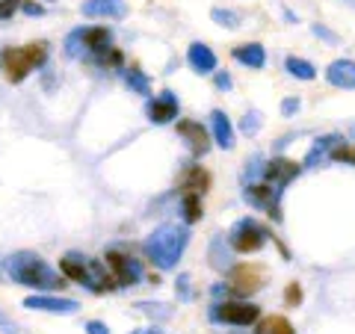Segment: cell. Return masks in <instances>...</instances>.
<instances>
[{
  "mask_svg": "<svg viewBox=\"0 0 355 334\" xmlns=\"http://www.w3.org/2000/svg\"><path fill=\"white\" fill-rule=\"evenodd\" d=\"M187 246H190V228L169 222V225H160L148 234L142 243V252L157 270H175Z\"/></svg>",
  "mask_w": 355,
  "mask_h": 334,
  "instance_id": "6da1fadb",
  "label": "cell"
},
{
  "mask_svg": "<svg viewBox=\"0 0 355 334\" xmlns=\"http://www.w3.org/2000/svg\"><path fill=\"white\" fill-rule=\"evenodd\" d=\"M6 270L12 275V281L30 290H57L65 287V278L60 272H53L36 252H15L6 258Z\"/></svg>",
  "mask_w": 355,
  "mask_h": 334,
  "instance_id": "7a4b0ae2",
  "label": "cell"
},
{
  "mask_svg": "<svg viewBox=\"0 0 355 334\" xmlns=\"http://www.w3.org/2000/svg\"><path fill=\"white\" fill-rule=\"evenodd\" d=\"M266 237H270V231H266L258 219L246 216V219L234 222V228L228 231V246L240 254H254L266 246Z\"/></svg>",
  "mask_w": 355,
  "mask_h": 334,
  "instance_id": "3957f363",
  "label": "cell"
},
{
  "mask_svg": "<svg viewBox=\"0 0 355 334\" xmlns=\"http://www.w3.org/2000/svg\"><path fill=\"white\" fill-rule=\"evenodd\" d=\"M104 261H107V270H110V275L116 278L119 287H133L142 278V263L133 258L128 249H121V246L107 249Z\"/></svg>",
  "mask_w": 355,
  "mask_h": 334,
  "instance_id": "277c9868",
  "label": "cell"
},
{
  "mask_svg": "<svg viewBox=\"0 0 355 334\" xmlns=\"http://www.w3.org/2000/svg\"><path fill=\"white\" fill-rule=\"evenodd\" d=\"M210 319L228 326H252L261 319V308L252 302H216L210 308Z\"/></svg>",
  "mask_w": 355,
  "mask_h": 334,
  "instance_id": "5b68a950",
  "label": "cell"
},
{
  "mask_svg": "<svg viewBox=\"0 0 355 334\" xmlns=\"http://www.w3.org/2000/svg\"><path fill=\"white\" fill-rule=\"evenodd\" d=\"M243 198L252 204V207H261L266 210L275 222H282V207H279V198H282V189L279 186H266V184H249L246 193H243Z\"/></svg>",
  "mask_w": 355,
  "mask_h": 334,
  "instance_id": "8992f818",
  "label": "cell"
},
{
  "mask_svg": "<svg viewBox=\"0 0 355 334\" xmlns=\"http://www.w3.org/2000/svg\"><path fill=\"white\" fill-rule=\"evenodd\" d=\"M146 116H148L151 125H169V121H175L178 118V98H175V92L166 89V92L148 98Z\"/></svg>",
  "mask_w": 355,
  "mask_h": 334,
  "instance_id": "52a82bcc",
  "label": "cell"
},
{
  "mask_svg": "<svg viewBox=\"0 0 355 334\" xmlns=\"http://www.w3.org/2000/svg\"><path fill=\"white\" fill-rule=\"evenodd\" d=\"M0 65H3V74L9 83H21L27 80V74L33 71V65L27 60L24 48H6L3 53H0Z\"/></svg>",
  "mask_w": 355,
  "mask_h": 334,
  "instance_id": "ba28073f",
  "label": "cell"
},
{
  "mask_svg": "<svg viewBox=\"0 0 355 334\" xmlns=\"http://www.w3.org/2000/svg\"><path fill=\"white\" fill-rule=\"evenodd\" d=\"M178 133L187 139V146H190V151L196 157H205L210 151V139H207V130L202 128V121H193V118L178 121Z\"/></svg>",
  "mask_w": 355,
  "mask_h": 334,
  "instance_id": "9c48e42d",
  "label": "cell"
},
{
  "mask_svg": "<svg viewBox=\"0 0 355 334\" xmlns=\"http://www.w3.org/2000/svg\"><path fill=\"white\" fill-rule=\"evenodd\" d=\"M263 287V275L258 266H237L234 272H231V290L237 296H252L258 293Z\"/></svg>",
  "mask_w": 355,
  "mask_h": 334,
  "instance_id": "30bf717a",
  "label": "cell"
},
{
  "mask_svg": "<svg viewBox=\"0 0 355 334\" xmlns=\"http://www.w3.org/2000/svg\"><path fill=\"white\" fill-rule=\"evenodd\" d=\"M24 308L30 310H44V314H74L80 302H74V299H57V296H27L24 299Z\"/></svg>",
  "mask_w": 355,
  "mask_h": 334,
  "instance_id": "8fae6325",
  "label": "cell"
},
{
  "mask_svg": "<svg viewBox=\"0 0 355 334\" xmlns=\"http://www.w3.org/2000/svg\"><path fill=\"white\" fill-rule=\"evenodd\" d=\"M299 172H302V166H299V163H293V160H284V157H275V160L266 163L263 177H266V181H270V184H275V186L282 189V186L291 184Z\"/></svg>",
  "mask_w": 355,
  "mask_h": 334,
  "instance_id": "7c38bea8",
  "label": "cell"
},
{
  "mask_svg": "<svg viewBox=\"0 0 355 334\" xmlns=\"http://www.w3.org/2000/svg\"><path fill=\"white\" fill-rule=\"evenodd\" d=\"M80 12L86 18H125L128 3L125 0H83Z\"/></svg>",
  "mask_w": 355,
  "mask_h": 334,
  "instance_id": "4fadbf2b",
  "label": "cell"
},
{
  "mask_svg": "<svg viewBox=\"0 0 355 334\" xmlns=\"http://www.w3.org/2000/svg\"><path fill=\"white\" fill-rule=\"evenodd\" d=\"M60 275L69 278V281H77L80 287H86V281H89V258H83V254H77V252H69L60 261Z\"/></svg>",
  "mask_w": 355,
  "mask_h": 334,
  "instance_id": "5bb4252c",
  "label": "cell"
},
{
  "mask_svg": "<svg viewBox=\"0 0 355 334\" xmlns=\"http://www.w3.org/2000/svg\"><path fill=\"white\" fill-rule=\"evenodd\" d=\"M187 62L193 65L196 74H214L216 71V53L207 48L205 42H193L187 51Z\"/></svg>",
  "mask_w": 355,
  "mask_h": 334,
  "instance_id": "9a60e30c",
  "label": "cell"
},
{
  "mask_svg": "<svg viewBox=\"0 0 355 334\" xmlns=\"http://www.w3.org/2000/svg\"><path fill=\"white\" fill-rule=\"evenodd\" d=\"M326 80L335 89H355V60H335L326 69Z\"/></svg>",
  "mask_w": 355,
  "mask_h": 334,
  "instance_id": "2e32d148",
  "label": "cell"
},
{
  "mask_svg": "<svg viewBox=\"0 0 355 334\" xmlns=\"http://www.w3.org/2000/svg\"><path fill=\"white\" fill-rule=\"evenodd\" d=\"M210 125H214V139L222 151H231L237 146V137H234V128H231V118L222 113V109H214L210 113Z\"/></svg>",
  "mask_w": 355,
  "mask_h": 334,
  "instance_id": "e0dca14e",
  "label": "cell"
},
{
  "mask_svg": "<svg viewBox=\"0 0 355 334\" xmlns=\"http://www.w3.org/2000/svg\"><path fill=\"white\" fill-rule=\"evenodd\" d=\"M110 44H113V30H110V27H86V30H83L86 57H95V53L107 51Z\"/></svg>",
  "mask_w": 355,
  "mask_h": 334,
  "instance_id": "ac0fdd59",
  "label": "cell"
},
{
  "mask_svg": "<svg viewBox=\"0 0 355 334\" xmlns=\"http://www.w3.org/2000/svg\"><path fill=\"white\" fill-rule=\"evenodd\" d=\"M231 57H234L240 65H246V69H263L266 65V51H263V44H258V42L237 44V48L231 51Z\"/></svg>",
  "mask_w": 355,
  "mask_h": 334,
  "instance_id": "d6986e66",
  "label": "cell"
},
{
  "mask_svg": "<svg viewBox=\"0 0 355 334\" xmlns=\"http://www.w3.org/2000/svg\"><path fill=\"white\" fill-rule=\"evenodd\" d=\"M234 249L225 243V237L222 234H216L214 240H210V266H214L216 272H228L231 270V261H234V254H231Z\"/></svg>",
  "mask_w": 355,
  "mask_h": 334,
  "instance_id": "ffe728a7",
  "label": "cell"
},
{
  "mask_svg": "<svg viewBox=\"0 0 355 334\" xmlns=\"http://www.w3.org/2000/svg\"><path fill=\"white\" fill-rule=\"evenodd\" d=\"M340 142V137L338 133H329V137H320L317 142H314V148L308 151V157H305V169H314V166H320L323 160H329V154H331V148H335Z\"/></svg>",
  "mask_w": 355,
  "mask_h": 334,
  "instance_id": "44dd1931",
  "label": "cell"
},
{
  "mask_svg": "<svg viewBox=\"0 0 355 334\" xmlns=\"http://www.w3.org/2000/svg\"><path fill=\"white\" fill-rule=\"evenodd\" d=\"M210 186V175L202 169V166H190L184 175V189L187 193H196V195H205Z\"/></svg>",
  "mask_w": 355,
  "mask_h": 334,
  "instance_id": "7402d4cb",
  "label": "cell"
},
{
  "mask_svg": "<svg viewBox=\"0 0 355 334\" xmlns=\"http://www.w3.org/2000/svg\"><path fill=\"white\" fill-rule=\"evenodd\" d=\"M284 69H287V74H291V77H296V80H314V77H317V69L308 60H302V57H287Z\"/></svg>",
  "mask_w": 355,
  "mask_h": 334,
  "instance_id": "603a6c76",
  "label": "cell"
},
{
  "mask_svg": "<svg viewBox=\"0 0 355 334\" xmlns=\"http://www.w3.org/2000/svg\"><path fill=\"white\" fill-rule=\"evenodd\" d=\"M181 210H184V222H187V225H196V222L205 216L202 195H196V193H187V195H184V202H181Z\"/></svg>",
  "mask_w": 355,
  "mask_h": 334,
  "instance_id": "cb8c5ba5",
  "label": "cell"
},
{
  "mask_svg": "<svg viewBox=\"0 0 355 334\" xmlns=\"http://www.w3.org/2000/svg\"><path fill=\"white\" fill-rule=\"evenodd\" d=\"M125 86L130 89V92H137V95H151L148 77L142 74L139 69H128V71H125Z\"/></svg>",
  "mask_w": 355,
  "mask_h": 334,
  "instance_id": "d4e9b609",
  "label": "cell"
},
{
  "mask_svg": "<svg viewBox=\"0 0 355 334\" xmlns=\"http://www.w3.org/2000/svg\"><path fill=\"white\" fill-rule=\"evenodd\" d=\"M258 334H296V331L291 326V319H284V317H266L261 322Z\"/></svg>",
  "mask_w": 355,
  "mask_h": 334,
  "instance_id": "484cf974",
  "label": "cell"
},
{
  "mask_svg": "<svg viewBox=\"0 0 355 334\" xmlns=\"http://www.w3.org/2000/svg\"><path fill=\"white\" fill-rule=\"evenodd\" d=\"M24 53H27V60H30L33 69H42V65L48 62V44H44V42H33V44H27Z\"/></svg>",
  "mask_w": 355,
  "mask_h": 334,
  "instance_id": "4316f807",
  "label": "cell"
},
{
  "mask_svg": "<svg viewBox=\"0 0 355 334\" xmlns=\"http://www.w3.org/2000/svg\"><path fill=\"white\" fill-rule=\"evenodd\" d=\"M65 53H69L71 60H77V57H86V48H83V27L69 33V39H65Z\"/></svg>",
  "mask_w": 355,
  "mask_h": 334,
  "instance_id": "83f0119b",
  "label": "cell"
},
{
  "mask_svg": "<svg viewBox=\"0 0 355 334\" xmlns=\"http://www.w3.org/2000/svg\"><path fill=\"white\" fill-rule=\"evenodd\" d=\"M210 18L216 21V24H222V27H240V12H234V9H214V12H210Z\"/></svg>",
  "mask_w": 355,
  "mask_h": 334,
  "instance_id": "f1b7e54d",
  "label": "cell"
},
{
  "mask_svg": "<svg viewBox=\"0 0 355 334\" xmlns=\"http://www.w3.org/2000/svg\"><path fill=\"white\" fill-rule=\"evenodd\" d=\"M263 169H266L263 154H252V160H246V172H243V177H246V181H258V177H263Z\"/></svg>",
  "mask_w": 355,
  "mask_h": 334,
  "instance_id": "f546056e",
  "label": "cell"
},
{
  "mask_svg": "<svg viewBox=\"0 0 355 334\" xmlns=\"http://www.w3.org/2000/svg\"><path fill=\"white\" fill-rule=\"evenodd\" d=\"M261 125H263V116L258 113V109H249V113L243 116V121H240V130L246 133V137H254V133L261 130Z\"/></svg>",
  "mask_w": 355,
  "mask_h": 334,
  "instance_id": "4dcf8cb0",
  "label": "cell"
},
{
  "mask_svg": "<svg viewBox=\"0 0 355 334\" xmlns=\"http://www.w3.org/2000/svg\"><path fill=\"white\" fill-rule=\"evenodd\" d=\"M329 157H331V160H340V163H355V148H352V146H343V139H340L338 146L331 148Z\"/></svg>",
  "mask_w": 355,
  "mask_h": 334,
  "instance_id": "1f68e13d",
  "label": "cell"
},
{
  "mask_svg": "<svg viewBox=\"0 0 355 334\" xmlns=\"http://www.w3.org/2000/svg\"><path fill=\"white\" fill-rule=\"evenodd\" d=\"M175 293H178V299L181 302H190L193 299V290H190V275H178V281H175Z\"/></svg>",
  "mask_w": 355,
  "mask_h": 334,
  "instance_id": "d6a6232c",
  "label": "cell"
},
{
  "mask_svg": "<svg viewBox=\"0 0 355 334\" xmlns=\"http://www.w3.org/2000/svg\"><path fill=\"white\" fill-rule=\"evenodd\" d=\"M18 9H21V0H0V21L12 18Z\"/></svg>",
  "mask_w": 355,
  "mask_h": 334,
  "instance_id": "836d02e7",
  "label": "cell"
},
{
  "mask_svg": "<svg viewBox=\"0 0 355 334\" xmlns=\"http://www.w3.org/2000/svg\"><path fill=\"white\" fill-rule=\"evenodd\" d=\"M284 299H287V305H299V302H302V287L291 284V287H287V293H284Z\"/></svg>",
  "mask_w": 355,
  "mask_h": 334,
  "instance_id": "e575fe53",
  "label": "cell"
},
{
  "mask_svg": "<svg viewBox=\"0 0 355 334\" xmlns=\"http://www.w3.org/2000/svg\"><path fill=\"white\" fill-rule=\"evenodd\" d=\"M299 107H302V104H299V98H284V101H282V113L293 116V113H299Z\"/></svg>",
  "mask_w": 355,
  "mask_h": 334,
  "instance_id": "d590c367",
  "label": "cell"
},
{
  "mask_svg": "<svg viewBox=\"0 0 355 334\" xmlns=\"http://www.w3.org/2000/svg\"><path fill=\"white\" fill-rule=\"evenodd\" d=\"M311 33H314V36H320V39H326V42H338V36H335V33H331V30H326L323 24H314V27H311Z\"/></svg>",
  "mask_w": 355,
  "mask_h": 334,
  "instance_id": "8d00e7d4",
  "label": "cell"
},
{
  "mask_svg": "<svg viewBox=\"0 0 355 334\" xmlns=\"http://www.w3.org/2000/svg\"><path fill=\"white\" fill-rule=\"evenodd\" d=\"M231 86H234V80H231V74L219 71V74H216V89H222V92H228Z\"/></svg>",
  "mask_w": 355,
  "mask_h": 334,
  "instance_id": "74e56055",
  "label": "cell"
},
{
  "mask_svg": "<svg viewBox=\"0 0 355 334\" xmlns=\"http://www.w3.org/2000/svg\"><path fill=\"white\" fill-rule=\"evenodd\" d=\"M86 331L89 334H110V328L104 326V322H98V319H89L86 322Z\"/></svg>",
  "mask_w": 355,
  "mask_h": 334,
  "instance_id": "f35d334b",
  "label": "cell"
},
{
  "mask_svg": "<svg viewBox=\"0 0 355 334\" xmlns=\"http://www.w3.org/2000/svg\"><path fill=\"white\" fill-rule=\"evenodd\" d=\"M21 9H24L30 18H39V15L44 12V6H42V3H21Z\"/></svg>",
  "mask_w": 355,
  "mask_h": 334,
  "instance_id": "ab89813d",
  "label": "cell"
},
{
  "mask_svg": "<svg viewBox=\"0 0 355 334\" xmlns=\"http://www.w3.org/2000/svg\"><path fill=\"white\" fill-rule=\"evenodd\" d=\"M133 334H163L157 326H151V328H142V331H133Z\"/></svg>",
  "mask_w": 355,
  "mask_h": 334,
  "instance_id": "60d3db41",
  "label": "cell"
}]
</instances>
